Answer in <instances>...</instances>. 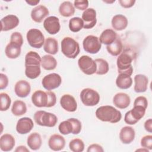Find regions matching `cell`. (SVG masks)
Instances as JSON below:
<instances>
[{"label": "cell", "instance_id": "obj_49", "mask_svg": "<svg viewBox=\"0 0 152 152\" xmlns=\"http://www.w3.org/2000/svg\"><path fill=\"white\" fill-rule=\"evenodd\" d=\"M135 0H119V3L121 6L125 8H129L134 6L135 3Z\"/></svg>", "mask_w": 152, "mask_h": 152}, {"label": "cell", "instance_id": "obj_14", "mask_svg": "<svg viewBox=\"0 0 152 152\" xmlns=\"http://www.w3.org/2000/svg\"><path fill=\"white\" fill-rule=\"evenodd\" d=\"M33 104L38 107H47L48 104V95L46 91L39 90L33 93L31 96Z\"/></svg>", "mask_w": 152, "mask_h": 152}, {"label": "cell", "instance_id": "obj_34", "mask_svg": "<svg viewBox=\"0 0 152 152\" xmlns=\"http://www.w3.org/2000/svg\"><path fill=\"white\" fill-rule=\"evenodd\" d=\"M11 112L15 116H19L25 114L27 112V106L26 103L22 100H15L14 102Z\"/></svg>", "mask_w": 152, "mask_h": 152}, {"label": "cell", "instance_id": "obj_27", "mask_svg": "<svg viewBox=\"0 0 152 152\" xmlns=\"http://www.w3.org/2000/svg\"><path fill=\"white\" fill-rule=\"evenodd\" d=\"M27 143L28 147L32 150H39L42 144L41 135L37 132L31 133L28 135L27 140Z\"/></svg>", "mask_w": 152, "mask_h": 152}, {"label": "cell", "instance_id": "obj_50", "mask_svg": "<svg viewBox=\"0 0 152 152\" xmlns=\"http://www.w3.org/2000/svg\"><path fill=\"white\" fill-rule=\"evenodd\" d=\"M144 128L145 129L150 132L151 133L152 132V119L151 118L147 119L145 123H144Z\"/></svg>", "mask_w": 152, "mask_h": 152}, {"label": "cell", "instance_id": "obj_36", "mask_svg": "<svg viewBox=\"0 0 152 152\" xmlns=\"http://www.w3.org/2000/svg\"><path fill=\"white\" fill-rule=\"evenodd\" d=\"M83 27H84V23L83 20L78 17H73L69 21V28L74 33L78 32Z\"/></svg>", "mask_w": 152, "mask_h": 152}, {"label": "cell", "instance_id": "obj_1", "mask_svg": "<svg viewBox=\"0 0 152 152\" xmlns=\"http://www.w3.org/2000/svg\"><path fill=\"white\" fill-rule=\"evenodd\" d=\"M95 114L96 118L99 120L112 124L119 122L122 118L121 112L109 105L100 106L97 109Z\"/></svg>", "mask_w": 152, "mask_h": 152}, {"label": "cell", "instance_id": "obj_52", "mask_svg": "<svg viewBox=\"0 0 152 152\" xmlns=\"http://www.w3.org/2000/svg\"><path fill=\"white\" fill-rule=\"evenodd\" d=\"M26 3H27L28 5H31V6H34V5H37L39 2H40V1H26Z\"/></svg>", "mask_w": 152, "mask_h": 152}, {"label": "cell", "instance_id": "obj_45", "mask_svg": "<svg viewBox=\"0 0 152 152\" xmlns=\"http://www.w3.org/2000/svg\"><path fill=\"white\" fill-rule=\"evenodd\" d=\"M74 6L79 10H86L88 7V1L87 0L74 1Z\"/></svg>", "mask_w": 152, "mask_h": 152}, {"label": "cell", "instance_id": "obj_29", "mask_svg": "<svg viewBox=\"0 0 152 152\" xmlns=\"http://www.w3.org/2000/svg\"><path fill=\"white\" fill-rule=\"evenodd\" d=\"M43 49L49 54H56L58 51V43L57 40L53 37L47 38L43 45Z\"/></svg>", "mask_w": 152, "mask_h": 152}, {"label": "cell", "instance_id": "obj_32", "mask_svg": "<svg viewBox=\"0 0 152 152\" xmlns=\"http://www.w3.org/2000/svg\"><path fill=\"white\" fill-rule=\"evenodd\" d=\"M59 12L62 16L69 17L74 14L75 8L70 1H64L59 7Z\"/></svg>", "mask_w": 152, "mask_h": 152}, {"label": "cell", "instance_id": "obj_21", "mask_svg": "<svg viewBox=\"0 0 152 152\" xmlns=\"http://www.w3.org/2000/svg\"><path fill=\"white\" fill-rule=\"evenodd\" d=\"M135 132L134 129L129 126H125L121 128L119 132V138L125 144L131 143L135 138Z\"/></svg>", "mask_w": 152, "mask_h": 152}, {"label": "cell", "instance_id": "obj_25", "mask_svg": "<svg viewBox=\"0 0 152 152\" xmlns=\"http://www.w3.org/2000/svg\"><path fill=\"white\" fill-rule=\"evenodd\" d=\"M111 24L114 30L121 31L125 29L128 26V21L126 17L122 14H117L113 17Z\"/></svg>", "mask_w": 152, "mask_h": 152}, {"label": "cell", "instance_id": "obj_4", "mask_svg": "<svg viewBox=\"0 0 152 152\" xmlns=\"http://www.w3.org/2000/svg\"><path fill=\"white\" fill-rule=\"evenodd\" d=\"M132 62V58L128 53L122 52L119 54L116 60L118 73L131 76L133 72Z\"/></svg>", "mask_w": 152, "mask_h": 152}, {"label": "cell", "instance_id": "obj_17", "mask_svg": "<svg viewBox=\"0 0 152 152\" xmlns=\"http://www.w3.org/2000/svg\"><path fill=\"white\" fill-rule=\"evenodd\" d=\"M65 145V140L64 137L59 134H53L48 141V146L53 151H61Z\"/></svg>", "mask_w": 152, "mask_h": 152}, {"label": "cell", "instance_id": "obj_10", "mask_svg": "<svg viewBox=\"0 0 152 152\" xmlns=\"http://www.w3.org/2000/svg\"><path fill=\"white\" fill-rule=\"evenodd\" d=\"M62 83L61 76L56 73H51L45 75L42 81L43 87L48 91L59 87Z\"/></svg>", "mask_w": 152, "mask_h": 152}, {"label": "cell", "instance_id": "obj_43", "mask_svg": "<svg viewBox=\"0 0 152 152\" xmlns=\"http://www.w3.org/2000/svg\"><path fill=\"white\" fill-rule=\"evenodd\" d=\"M141 145L142 147L149 150H152V135H145L141 139Z\"/></svg>", "mask_w": 152, "mask_h": 152}, {"label": "cell", "instance_id": "obj_19", "mask_svg": "<svg viewBox=\"0 0 152 152\" xmlns=\"http://www.w3.org/2000/svg\"><path fill=\"white\" fill-rule=\"evenodd\" d=\"M49 14V10L43 5H37L31 11V17L36 23H41Z\"/></svg>", "mask_w": 152, "mask_h": 152}, {"label": "cell", "instance_id": "obj_5", "mask_svg": "<svg viewBox=\"0 0 152 152\" xmlns=\"http://www.w3.org/2000/svg\"><path fill=\"white\" fill-rule=\"evenodd\" d=\"M100 95L97 91L90 88H86L80 93V99L86 106H94L100 101Z\"/></svg>", "mask_w": 152, "mask_h": 152}, {"label": "cell", "instance_id": "obj_23", "mask_svg": "<svg viewBox=\"0 0 152 152\" xmlns=\"http://www.w3.org/2000/svg\"><path fill=\"white\" fill-rule=\"evenodd\" d=\"M42 58L36 52L30 51L25 56V67H38L41 65Z\"/></svg>", "mask_w": 152, "mask_h": 152}, {"label": "cell", "instance_id": "obj_6", "mask_svg": "<svg viewBox=\"0 0 152 152\" xmlns=\"http://www.w3.org/2000/svg\"><path fill=\"white\" fill-rule=\"evenodd\" d=\"M26 38L29 45L36 49L42 48L45 41L43 34L37 28L30 29L27 33Z\"/></svg>", "mask_w": 152, "mask_h": 152}, {"label": "cell", "instance_id": "obj_39", "mask_svg": "<svg viewBox=\"0 0 152 152\" xmlns=\"http://www.w3.org/2000/svg\"><path fill=\"white\" fill-rule=\"evenodd\" d=\"M1 97V107L0 110L1 111L7 110L11 105V100L9 95L5 93H1L0 94Z\"/></svg>", "mask_w": 152, "mask_h": 152}, {"label": "cell", "instance_id": "obj_46", "mask_svg": "<svg viewBox=\"0 0 152 152\" xmlns=\"http://www.w3.org/2000/svg\"><path fill=\"white\" fill-rule=\"evenodd\" d=\"M47 93L48 95V104L47 107H51L54 106L56 103V96L54 92L51 91H48Z\"/></svg>", "mask_w": 152, "mask_h": 152}, {"label": "cell", "instance_id": "obj_40", "mask_svg": "<svg viewBox=\"0 0 152 152\" xmlns=\"http://www.w3.org/2000/svg\"><path fill=\"white\" fill-rule=\"evenodd\" d=\"M41 73L40 66L38 67H25V74L30 79L37 78Z\"/></svg>", "mask_w": 152, "mask_h": 152}, {"label": "cell", "instance_id": "obj_20", "mask_svg": "<svg viewBox=\"0 0 152 152\" xmlns=\"http://www.w3.org/2000/svg\"><path fill=\"white\" fill-rule=\"evenodd\" d=\"M131 103V99L128 94L125 93H118L113 98L114 105L121 109L128 107Z\"/></svg>", "mask_w": 152, "mask_h": 152}, {"label": "cell", "instance_id": "obj_47", "mask_svg": "<svg viewBox=\"0 0 152 152\" xmlns=\"http://www.w3.org/2000/svg\"><path fill=\"white\" fill-rule=\"evenodd\" d=\"M8 84V78L7 76L3 74H0V89L3 90L7 88Z\"/></svg>", "mask_w": 152, "mask_h": 152}, {"label": "cell", "instance_id": "obj_33", "mask_svg": "<svg viewBox=\"0 0 152 152\" xmlns=\"http://www.w3.org/2000/svg\"><path fill=\"white\" fill-rule=\"evenodd\" d=\"M21 47L11 43H9L5 48V55L10 59H16L21 54Z\"/></svg>", "mask_w": 152, "mask_h": 152}, {"label": "cell", "instance_id": "obj_13", "mask_svg": "<svg viewBox=\"0 0 152 152\" xmlns=\"http://www.w3.org/2000/svg\"><path fill=\"white\" fill-rule=\"evenodd\" d=\"M19 18L15 15L10 14L3 17L1 20L2 31H7L15 28L19 24Z\"/></svg>", "mask_w": 152, "mask_h": 152}, {"label": "cell", "instance_id": "obj_51", "mask_svg": "<svg viewBox=\"0 0 152 152\" xmlns=\"http://www.w3.org/2000/svg\"><path fill=\"white\" fill-rule=\"evenodd\" d=\"M15 152H24V151H26V152H29V150L28 148H27V147L26 146H24V145H20V146H18L16 149L15 150Z\"/></svg>", "mask_w": 152, "mask_h": 152}, {"label": "cell", "instance_id": "obj_41", "mask_svg": "<svg viewBox=\"0 0 152 152\" xmlns=\"http://www.w3.org/2000/svg\"><path fill=\"white\" fill-rule=\"evenodd\" d=\"M10 43L17 46L21 47L23 44V38L21 34L19 32L15 31L12 33L10 37Z\"/></svg>", "mask_w": 152, "mask_h": 152}, {"label": "cell", "instance_id": "obj_2", "mask_svg": "<svg viewBox=\"0 0 152 152\" xmlns=\"http://www.w3.org/2000/svg\"><path fill=\"white\" fill-rule=\"evenodd\" d=\"M61 51L66 58L74 59L80 51L79 44L73 38L65 37L61 41Z\"/></svg>", "mask_w": 152, "mask_h": 152}, {"label": "cell", "instance_id": "obj_37", "mask_svg": "<svg viewBox=\"0 0 152 152\" xmlns=\"http://www.w3.org/2000/svg\"><path fill=\"white\" fill-rule=\"evenodd\" d=\"M69 148L73 152H82L84 150V143L80 138H74L69 142Z\"/></svg>", "mask_w": 152, "mask_h": 152}, {"label": "cell", "instance_id": "obj_12", "mask_svg": "<svg viewBox=\"0 0 152 152\" xmlns=\"http://www.w3.org/2000/svg\"><path fill=\"white\" fill-rule=\"evenodd\" d=\"M81 19L84 23V28H92L95 26L97 23L96 10L92 8H87L83 12Z\"/></svg>", "mask_w": 152, "mask_h": 152}, {"label": "cell", "instance_id": "obj_22", "mask_svg": "<svg viewBox=\"0 0 152 152\" xmlns=\"http://www.w3.org/2000/svg\"><path fill=\"white\" fill-rule=\"evenodd\" d=\"M134 90L136 93H144L148 88V79L143 74H137L134 77Z\"/></svg>", "mask_w": 152, "mask_h": 152}, {"label": "cell", "instance_id": "obj_54", "mask_svg": "<svg viewBox=\"0 0 152 152\" xmlns=\"http://www.w3.org/2000/svg\"><path fill=\"white\" fill-rule=\"evenodd\" d=\"M103 2H106V3H113V2H115V0H113V1H104Z\"/></svg>", "mask_w": 152, "mask_h": 152}, {"label": "cell", "instance_id": "obj_44", "mask_svg": "<svg viewBox=\"0 0 152 152\" xmlns=\"http://www.w3.org/2000/svg\"><path fill=\"white\" fill-rule=\"evenodd\" d=\"M134 106H140L146 109L148 106V101L147 98L142 96L137 97L134 100Z\"/></svg>", "mask_w": 152, "mask_h": 152}, {"label": "cell", "instance_id": "obj_7", "mask_svg": "<svg viewBox=\"0 0 152 152\" xmlns=\"http://www.w3.org/2000/svg\"><path fill=\"white\" fill-rule=\"evenodd\" d=\"M78 65L80 70L85 74L90 75L96 73V64L91 57L83 55L78 60Z\"/></svg>", "mask_w": 152, "mask_h": 152}, {"label": "cell", "instance_id": "obj_48", "mask_svg": "<svg viewBox=\"0 0 152 152\" xmlns=\"http://www.w3.org/2000/svg\"><path fill=\"white\" fill-rule=\"evenodd\" d=\"M87 152H103V147L98 144H92L88 147L87 150Z\"/></svg>", "mask_w": 152, "mask_h": 152}, {"label": "cell", "instance_id": "obj_24", "mask_svg": "<svg viewBox=\"0 0 152 152\" xmlns=\"http://www.w3.org/2000/svg\"><path fill=\"white\" fill-rule=\"evenodd\" d=\"M15 138L10 134H5L0 138V148L3 151H10L15 145Z\"/></svg>", "mask_w": 152, "mask_h": 152}, {"label": "cell", "instance_id": "obj_28", "mask_svg": "<svg viewBox=\"0 0 152 152\" xmlns=\"http://www.w3.org/2000/svg\"><path fill=\"white\" fill-rule=\"evenodd\" d=\"M132 84V79L131 76L124 74H119L116 79V85L121 89H128L131 87Z\"/></svg>", "mask_w": 152, "mask_h": 152}, {"label": "cell", "instance_id": "obj_15", "mask_svg": "<svg viewBox=\"0 0 152 152\" xmlns=\"http://www.w3.org/2000/svg\"><path fill=\"white\" fill-rule=\"evenodd\" d=\"M34 126L32 119L28 117L18 119L16 125V131L20 134H26L30 132Z\"/></svg>", "mask_w": 152, "mask_h": 152}, {"label": "cell", "instance_id": "obj_16", "mask_svg": "<svg viewBox=\"0 0 152 152\" xmlns=\"http://www.w3.org/2000/svg\"><path fill=\"white\" fill-rule=\"evenodd\" d=\"M61 107L67 112H73L77 109V103L75 98L69 94H64L60 99Z\"/></svg>", "mask_w": 152, "mask_h": 152}, {"label": "cell", "instance_id": "obj_31", "mask_svg": "<svg viewBox=\"0 0 152 152\" xmlns=\"http://www.w3.org/2000/svg\"><path fill=\"white\" fill-rule=\"evenodd\" d=\"M122 49V42L119 37H117L116 40L112 43L106 46V49L109 53L113 56H116L121 54Z\"/></svg>", "mask_w": 152, "mask_h": 152}, {"label": "cell", "instance_id": "obj_8", "mask_svg": "<svg viewBox=\"0 0 152 152\" xmlns=\"http://www.w3.org/2000/svg\"><path fill=\"white\" fill-rule=\"evenodd\" d=\"M145 109L140 106H134L133 108L128 111L124 116L125 123L128 125H134L137 123L145 113Z\"/></svg>", "mask_w": 152, "mask_h": 152}, {"label": "cell", "instance_id": "obj_11", "mask_svg": "<svg viewBox=\"0 0 152 152\" xmlns=\"http://www.w3.org/2000/svg\"><path fill=\"white\" fill-rule=\"evenodd\" d=\"M43 27L45 30L50 34H56L61 29L59 20L55 16L48 17L43 21Z\"/></svg>", "mask_w": 152, "mask_h": 152}, {"label": "cell", "instance_id": "obj_30", "mask_svg": "<svg viewBox=\"0 0 152 152\" xmlns=\"http://www.w3.org/2000/svg\"><path fill=\"white\" fill-rule=\"evenodd\" d=\"M57 64L56 59L50 55H45L42 58L41 66L45 70H53L57 66Z\"/></svg>", "mask_w": 152, "mask_h": 152}, {"label": "cell", "instance_id": "obj_38", "mask_svg": "<svg viewBox=\"0 0 152 152\" xmlns=\"http://www.w3.org/2000/svg\"><path fill=\"white\" fill-rule=\"evenodd\" d=\"M58 129L62 134L68 135L72 132V125L71 122L68 119H67L66 121H62L59 124L58 126Z\"/></svg>", "mask_w": 152, "mask_h": 152}, {"label": "cell", "instance_id": "obj_9", "mask_svg": "<svg viewBox=\"0 0 152 152\" xmlns=\"http://www.w3.org/2000/svg\"><path fill=\"white\" fill-rule=\"evenodd\" d=\"M83 46L84 50L89 53L95 54L99 52L102 48L98 37L93 35H88L86 36L83 41Z\"/></svg>", "mask_w": 152, "mask_h": 152}, {"label": "cell", "instance_id": "obj_42", "mask_svg": "<svg viewBox=\"0 0 152 152\" xmlns=\"http://www.w3.org/2000/svg\"><path fill=\"white\" fill-rule=\"evenodd\" d=\"M68 120L71 122L72 125V128H73V131L72 134L76 135L78 134L81 131V128H82V125L81 122L80 120L76 118H69Z\"/></svg>", "mask_w": 152, "mask_h": 152}, {"label": "cell", "instance_id": "obj_3", "mask_svg": "<svg viewBox=\"0 0 152 152\" xmlns=\"http://www.w3.org/2000/svg\"><path fill=\"white\" fill-rule=\"evenodd\" d=\"M34 120L37 125L47 127H53L58 122V118L55 114L44 110L36 112L34 114Z\"/></svg>", "mask_w": 152, "mask_h": 152}, {"label": "cell", "instance_id": "obj_35", "mask_svg": "<svg viewBox=\"0 0 152 152\" xmlns=\"http://www.w3.org/2000/svg\"><path fill=\"white\" fill-rule=\"evenodd\" d=\"M96 64V74L97 75H104L107 74L109 70L108 62L102 58H97L94 60Z\"/></svg>", "mask_w": 152, "mask_h": 152}, {"label": "cell", "instance_id": "obj_53", "mask_svg": "<svg viewBox=\"0 0 152 152\" xmlns=\"http://www.w3.org/2000/svg\"><path fill=\"white\" fill-rule=\"evenodd\" d=\"M143 148V147H142ZM149 151V150H148V149H147V148H140V149H138V150H136V151Z\"/></svg>", "mask_w": 152, "mask_h": 152}, {"label": "cell", "instance_id": "obj_26", "mask_svg": "<svg viewBox=\"0 0 152 152\" xmlns=\"http://www.w3.org/2000/svg\"><path fill=\"white\" fill-rule=\"evenodd\" d=\"M117 37V34L113 30L107 28L102 31L99 39L101 43L107 46L112 43L116 40Z\"/></svg>", "mask_w": 152, "mask_h": 152}, {"label": "cell", "instance_id": "obj_18", "mask_svg": "<svg viewBox=\"0 0 152 152\" xmlns=\"http://www.w3.org/2000/svg\"><path fill=\"white\" fill-rule=\"evenodd\" d=\"M15 94L21 98H24L28 96L31 91L30 84L26 80L18 81L14 86Z\"/></svg>", "mask_w": 152, "mask_h": 152}]
</instances>
